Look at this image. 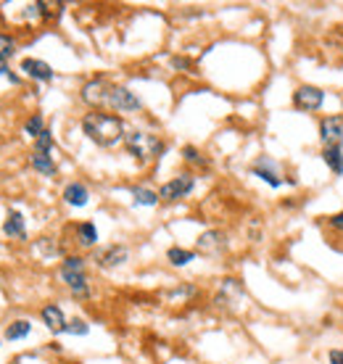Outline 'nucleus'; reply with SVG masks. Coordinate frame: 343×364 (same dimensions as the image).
Returning <instances> with one entry per match:
<instances>
[{"label": "nucleus", "instance_id": "nucleus-32", "mask_svg": "<svg viewBox=\"0 0 343 364\" xmlns=\"http://www.w3.org/2000/svg\"><path fill=\"white\" fill-rule=\"evenodd\" d=\"M341 104H343V92H341Z\"/></svg>", "mask_w": 343, "mask_h": 364}, {"label": "nucleus", "instance_id": "nucleus-28", "mask_svg": "<svg viewBox=\"0 0 343 364\" xmlns=\"http://www.w3.org/2000/svg\"><path fill=\"white\" fill-rule=\"evenodd\" d=\"M328 227L333 230V233L343 235V208H341V211H335V214H330V217H328Z\"/></svg>", "mask_w": 343, "mask_h": 364}, {"label": "nucleus", "instance_id": "nucleus-12", "mask_svg": "<svg viewBox=\"0 0 343 364\" xmlns=\"http://www.w3.org/2000/svg\"><path fill=\"white\" fill-rule=\"evenodd\" d=\"M40 317H42V325L48 327L53 336H61V333H66L69 320H66L64 309H61L58 304H45V306H42V312H40Z\"/></svg>", "mask_w": 343, "mask_h": 364}, {"label": "nucleus", "instance_id": "nucleus-18", "mask_svg": "<svg viewBox=\"0 0 343 364\" xmlns=\"http://www.w3.org/2000/svg\"><path fill=\"white\" fill-rule=\"evenodd\" d=\"M77 243L82 248L98 246V227L92 222H79L77 224Z\"/></svg>", "mask_w": 343, "mask_h": 364}, {"label": "nucleus", "instance_id": "nucleus-8", "mask_svg": "<svg viewBox=\"0 0 343 364\" xmlns=\"http://www.w3.org/2000/svg\"><path fill=\"white\" fill-rule=\"evenodd\" d=\"M317 135H319L322 148H328V145H343V114H328V117L319 119Z\"/></svg>", "mask_w": 343, "mask_h": 364}, {"label": "nucleus", "instance_id": "nucleus-5", "mask_svg": "<svg viewBox=\"0 0 343 364\" xmlns=\"http://www.w3.org/2000/svg\"><path fill=\"white\" fill-rule=\"evenodd\" d=\"M193 190H196V174L183 172V174L172 177L158 188V198H161V204H177V201L187 198Z\"/></svg>", "mask_w": 343, "mask_h": 364}, {"label": "nucleus", "instance_id": "nucleus-6", "mask_svg": "<svg viewBox=\"0 0 343 364\" xmlns=\"http://www.w3.org/2000/svg\"><path fill=\"white\" fill-rule=\"evenodd\" d=\"M108 90H111V82L103 74H98L82 85L79 98H82V104L90 106V111H101V106H106V101H108Z\"/></svg>", "mask_w": 343, "mask_h": 364}, {"label": "nucleus", "instance_id": "nucleus-13", "mask_svg": "<svg viewBox=\"0 0 343 364\" xmlns=\"http://www.w3.org/2000/svg\"><path fill=\"white\" fill-rule=\"evenodd\" d=\"M22 72H24L26 77L37 79V82H53V77H56L53 66L40 61V58H24L22 61Z\"/></svg>", "mask_w": 343, "mask_h": 364}, {"label": "nucleus", "instance_id": "nucleus-17", "mask_svg": "<svg viewBox=\"0 0 343 364\" xmlns=\"http://www.w3.org/2000/svg\"><path fill=\"white\" fill-rule=\"evenodd\" d=\"M32 169L40 172V174H45V177H53L58 167H56V161H53L51 154H42V151H32Z\"/></svg>", "mask_w": 343, "mask_h": 364}, {"label": "nucleus", "instance_id": "nucleus-14", "mask_svg": "<svg viewBox=\"0 0 343 364\" xmlns=\"http://www.w3.org/2000/svg\"><path fill=\"white\" fill-rule=\"evenodd\" d=\"M319 158L322 164L330 169V174L335 177H343V145H328L319 151Z\"/></svg>", "mask_w": 343, "mask_h": 364}, {"label": "nucleus", "instance_id": "nucleus-22", "mask_svg": "<svg viewBox=\"0 0 343 364\" xmlns=\"http://www.w3.org/2000/svg\"><path fill=\"white\" fill-rule=\"evenodd\" d=\"M29 333H32V322L29 320H16V322H11V325L6 327V338L8 340H22Z\"/></svg>", "mask_w": 343, "mask_h": 364}, {"label": "nucleus", "instance_id": "nucleus-3", "mask_svg": "<svg viewBox=\"0 0 343 364\" xmlns=\"http://www.w3.org/2000/svg\"><path fill=\"white\" fill-rule=\"evenodd\" d=\"M61 280H64V286L72 290V296L74 299H90V280H87V272H85V259L82 256H66L61 261Z\"/></svg>", "mask_w": 343, "mask_h": 364}, {"label": "nucleus", "instance_id": "nucleus-20", "mask_svg": "<svg viewBox=\"0 0 343 364\" xmlns=\"http://www.w3.org/2000/svg\"><path fill=\"white\" fill-rule=\"evenodd\" d=\"M158 201V193L151 190V188H132V204L135 206H156Z\"/></svg>", "mask_w": 343, "mask_h": 364}, {"label": "nucleus", "instance_id": "nucleus-31", "mask_svg": "<svg viewBox=\"0 0 343 364\" xmlns=\"http://www.w3.org/2000/svg\"><path fill=\"white\" fill-rule=\"evenodd\" d=\"M0 77H8V82H13V85H19V77H16L11 69H8V64H0Z\"/></svg>", "mask_w": 343, "mask_h": 364}, {"label": "nucleus", "instance_id": "nucleus-25", "mask_svg": "<svg viewBox=\"0 0 343 364\" xmlns=\"http://www.w3.org/2000/svg\"><path fill=\"white\" fill-rule=\"evenodd\" d=\"M90 333V325L82 320V317H74V320H69V325H66V336H87Z\"/></svg>", "mask_w": 343, "mask_h": 364}, {"label": "nucleus", "instance_id": "nucleus-15", "mask_svg": "<svg viewBox=\"0 0 343 364\" xmlns=\"http://www.w3.org/2000/svg\"><path fill=\"white\" fill-rule=\"evenodd\" d=\"M64 201L74 208L87 206V201H90V190H87V185H85V182H69V185L64 188Z\"/></svg>", "mask_w": 343, "mask_h": 364}, {"label": "nucleus", "instance_id": "nucleus-23", "mask_svg": "<svg viewBox=\"0 0 343 364\" xmlns=\"http://www.w3.org/2000/svg\"><path fill=\"white\" fill-rule=\"evenodd\" d=\"M45 130H48V127H45V119L40 117V114H35V117L26 119L24 132L29 135V138H32V140H37V138H40V135H42Z\"/></svg>", "mask_w": 343, "mask_h": 364}, {"label": "nucleus", "instance_id": "nucleus-30", "mask_svg": "<svg viewBox=\"0 0 343 364\" xmlns=\"http://www.w3.org/2000/svg\"><path fill=\"white\" fill-rule=\"evenodd\" d=\"M328 364H343V346H335L328 351Z\"/></svg>", "mask_w": 343, "mask_h": 364}, {"label": "nucleus", "instance_id": "nucleus-9", "mask_svg": "<svg viewBox=\"0 0 343 364\" xmlns=\"http://www.w3.org/2000/svg\"><path fill=\"white\" fill-rule=\"evenodd\" d=\"M251 174L253 177H259L262 182H267L269 188H283L285 185V177L280 174V167H277V161L272 156H259L253 164H251Z\"/></svg>", "mask_w": 343, "mask_h": 364}, {"label": "nucleus", "instance_id": "nucleus-11", "mask_svg": "<svg viewBox=\"0 0 343 364\" xmlns=\"http://www.w3.org/2000/svg\"><path fill=\"white\" fill-rule=\"evenodd\" d=\"M224 251H227V235L222 230H206V233L198 238V254L219 256Z\"/></svg>", "mask_w": 343, "mask_h": 364}, {"label": "nucleus", "instance_id": "nucleus-26", "mask_svg": "<svg viewBox=\"0 0 343 364\" xmlns=\"http://www.w3.org/2000/svg\"><path fill=\"white\" fill-rule=\"evenodd\" d=\"M13 53H16V40L8 35H0V64H6Z\"/></svg>", "mask_w": 343, "mask_h": 364}, {"label": "nucleus", "instance_id": "nucleus-21", "mask_svg": "<svg viewBox=\"0 0 343 364\" xmlns=\"http://www.w3.org/2000/svg\"><path fill=\"white\" fill-rule=\"evenodd\" d=\"M64 13V3H48V0H37V16L45 22H56Z\"/></svg>", "mask_w": 343, "mask_h": 364}, {"label": "nucleus", "instance_id": "nucleus-1", "mask_svg": "<svg viewBox=\"0 0 343 364\" xmlns=\"http://www.w3.org/2000/svg\"><path fill=\"white\" fill-rule=\"evenodd\" d=\"M79 127H82V135L98 148H114V145L124 143L127 138L124 119L108 114V111H87L79 122Z\"/></svg>", "mask_w": 343, "mask_h": 364}, {"label": "nucleus", "instance_id": "nucleus-27", "mask_svg": "<svg viewBox=\"0 0 343 364\" xmlns=\"http://www.w3.org/2000/svg\"><path fill=\"white\" fill-rule=\"evenodd\" d=\"M53 148H56V140H53V132L45 130L40 135L37 140H35V151H42V154H53Z\"/></svg>", "mask_w": 343, "mask_h": 364}, {"label": "nucleus", "instance_id": "nucleus-7", "mask_svg": "<svg viewBox=\"0 0 343 364\" xmlns=\"http://www.w3.org/2000/svg\"><path fill=\"white\" fill-rule=\"evenodd\" d=\"M108 108L114 111H122V114H132V111H143V101L124 85H111L108 90V101H106Z\"/></svg>", "mask_w": 343, "mask_h": 364}, {"label": "nucleus", "instance_id": "nucleus-24", "mask_svg": "<svg viewBox=\"0 0 343 364\" xmlns=\"http://www.w3.org/2000/svg\"><path fill=\"white\" fill-rule=\"evenodd\" d=\"M183 158L187 161V164H193V167H206V164H209L196 145H185V148H183Z\"/></svg>", "mask_w": 343, "mask_h": 364}, {"label": "nucleus", "instance_id": "nucleus-10", "mask_svg": "<svg viewBox=\"0 0 343 364\" xmlns=\"http://www.w3.org/2000/svg\"><path fill=\"white\" fill-rule=\"evenodd\" d=\"M127 259H130V248L122 246V243L106 246L95 254V264H98L101 270H114V267H122Z\"/></svg>", "mask_w": 343, "mask_h": 364}, {"label": "nucleus", "instance_id": "nucleus-19", "mask_svg": "<svg viewBox=\"0 0 343 364\" xmlns=\"http://www.w3.org/2000/svg\"><path fill=\"white\" fill-rule=\"evenodd\" d=\"M193 259H196V251H190V248L172 246L169 251H167V261H169L172 267H187Z\"/></svg>", "mask_w": 343, "mask_h": 364}, {"label": "nucleus", "instance_id": "nucleus-16", "mask_svg": "<svg viewBox=\"0 0 343 364\" xmlns=\"http://www.w3.org/2000/svg\"><path fill=\"white\" fill-rule=\"evenodd\" d=\"M3 233L8 235V238H16V240H26L24 217H22V211H16V208L8 211V217H6V222H3Z\"/></svg>", "mask_w": 343, "mask_h": 364}, {"label": "nucleus", "instance_id": "nucleus-4", "mask_svg": "<svg viewBox=\"0 0 343 364\" xmlns=\"http://www.w3.org/2000/svg\"><path fill=\"white\" fill-rule=\"evenodd\" d=\"M328 101V92L322 90V88H317V85H299L293 95H290V106L296 108V111H301V114H317V111H322V106Z\"/></svg>", "mask_w": 343, "mask_h": 364}, {"label": "nucleus", "instance_id": "nucleus-29", "mask_svg": "<svg viewBox=\"0 0 343 364\" xmlns=\"http://www.w3.org/2000/svg\"><path fill=\"white\" fill-rule=\"evenodd\" d=\"M172 66H174L177 72H187V69L193 66V61H190V58H185V56H174V58H172Z\"/></svg>", "mask_w": 343, "mask_h": 364}, {"label": "nucleus", "instance_id": "nucleus-2", "mask_svg": "<svg viewBox=\"0 0 343 364\" xmlns=\"http://www.w3.org/2000/svg\"><path fill=\"white\" fill-rule=\"evenodd\" d=\"M124 148L135 161L140 164H148V161H158L161 154L167 151V143L158 138V135H151V132H143V130H132L127 132L124 138Z\"/></svg>", "mask_w": 343, "mask_h": 364}]
</instances>
